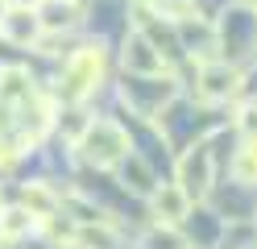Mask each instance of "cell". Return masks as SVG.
I'll list each match as a JSON object with an SVG mask.
<instances>
[{"mask_svg": "<svg viewBox=\"0 0 257 249\" xmlns=\"http://www.w3.org/2000/svg\"><path fill=\"white\" fill-rule=\"evenodd\" d=\"M232 88H236V75H232V71H224V66H207V75H203V96H207V100L228 96Z\"/></svg>", "mask_w": 257, "mask_h": 249, "instance_id": "obj_5", "label": "cell"}, {"mask_svg": "<svg viewBox=\"0 0 257 249\" xmlns=\"http://www.w3.org/2000/svg\"><path fill=\"white\" fill-rule=\"evenodd\" d=\"M95 75H100V50H95V46H83V50L67 62V96H71V100L87 96L91 83H95Z\"/></svg>", "mask_w": 257, "mask_h": 249, "instance_id": "obj_2", "label": "cell"}, {"mask_svg": "<svg viewBox=\"0 0 257 249\" xmlns=\"http://www.w3.org/2000/svg\"><path fill=\"white\" fill-rule=\"evenodd\" d=\"M29 96H34V88L25 83V75L21 71H9L5 83H0V100H29Z\"/></svg>", "mask_w": 257, "mask_h": 249, "instance_id": "obj_7", "label": "cell"}, {"mask_svg": "<svg viewBox=\"0 0 257 249\" xmlns=\"http://www.w3.org/2000/svg\"><path fill=\"white\" fill-rule=\"evenodd\" d=\"M0 33H5V38H13V42H34V38H38V17L25 13V9H17L5 25H0Z\"/></svg>", "mask_w": 257, "mask_h": 249, "instance_id": "obj_4", "label": "cell"}, {"mask_svg": "<svg viewBox=\"0 0 257 249\" xmlns=\"http://www.w3.org/2000/svg\"><path fill=\"white\" fill-rule=\"evenodd\" d=\"M0 237H5V232H0Z\"/></svg>", "mask_w": 257, "mask_h": 249, "instance_id": "obj_10", "label": "cell"}, {"mask_svg": "<svg viewBox=\"0 0 257 249\" xmlns=\"http://www.w3.org/2000/svg\"><path fill=\"white\" fill-rule=\"evenodd\" d=\"M187 204H191V195L183 187H162L154 195V212H158V220H166V224H179L187 216Z\"/></svg>", "mask_w": 257, "mask_h": 249, "instance_id": "obj_3", "label": "cell"}, {"mask_svg": "<svg viewBox=\"0 0 257 249\" xmlns=\"http://www.w3.org/2000/svg\"><path fill=\"white\" fill-rule=\"evenodd\" d=\"M25 228H34V212L29 208H9L0 216V232H5V237H21Z\"/></svg>", "mask_w": 257, "mask_h": 249, "instance_id": "obj_6", "label": "cell"}, {"mask_svg": "<svg viewBox=\"0 0 257 249\" xmlns=\"http://www.w3.org/2000/svg\"><path fill=\"white\" fill-rule=\"evenodd\" d=\"M25 208L34 212V216H50L54 212V195L46 191V187H25Z\"/></svg>", "mask_w": 257, "mask_h": 249, "instance_id": "obj_8", "label": "cell"}, {"mask_svg": "<svg viewBox=\"0 0 257 249\" xmlns=\"http://www.w3.org/2000/svg\"><path fill=\"white\" fill-rule=\"evenodd\" d=\"M124 149H128L124 133H120L116 125H108V121L91 125L87 141H83V154H87V162H95V166H112L116 158H124Z\"/></svg>", "mask_w": 257, "mask_h": 249, "instance_id": "obj_1", "label": "cell"}, {"mask_svg": "<svg viewBox=\"0 0 257 249\" xmlns=\"http://www.w3.org/2000/svg\"><path fill=\"white\" fill-rule=\"evenodd\" d=\"M240 129H245L249 137H257V104H245V112H240Z\"/></svg>", "mask_w": 257, "mask_h": 249, "instance_id": "obj_9", "label": "cell"}]
</instances>
